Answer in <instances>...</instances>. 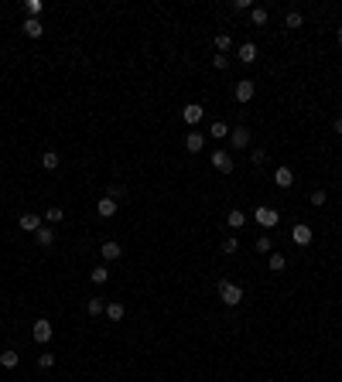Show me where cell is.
Segmentation results:
<instances>
[{"instance_id":"1","label":"cell","mask_w":342,"mask_h":382,"mask_svg":"<svg viewBox=\"0 0 342 382\" xmlns=\"http://www.w3.org/2000/svg\"><path fill=\"white\" fill-rule=\"evenodd\" d=\"M219 297H223V304H226V307H236V304L243 301V287H239V283L223 280V283H219Z\"/></svg>"},{"instance_id":"2","label":"cell","mask_w":342,"mask_h":382,"mask_svg":"<svg viewBox=\"0 0 342 382\" xmlns=\"http://www.w3.org/2000/svg\"><path fill=\"white\" fill-rule=\"evenodd\" d=\"M34 341H38V345H48V341H52V321H48V317H38V321H34Z\"/></svg>"},{"instance_id":"3","label":"cell","mask_w":342,"mask_h":382,"mask_svg":"<svg viewBox=\"0 0 342 382\" xmlns=\"http://www.w3.org/2000/svg\"><path fill=\"white\" fill-rule=\"evenodd\" d=\"M253 219H257L263 229H274V225L281 222V215L274 212V208H267V205H263V208H257V212H253Z\"/></svg>"},{"instance_id":"4","label":"cell","mask_w":342,"mask_h":382,"mask_svg":"<svg viewBox=\"0 0 342 382\" xmlns=\"http://www.w3.org/2000/svg\"><path fill=\"white\" fill-rule=\"evenodd\" d=\"M229 144L236 147V150L250 147V130H247V126H233V130H229Z\"/></svg>"},{"instance_id":"5","label":"cell","mask_w":342,"mask_h":382,"mask_svg":"<svg viewBox=\"0 0 342 382\" xmlns=\"http://www.w3.org/2000/svg\"><path fill=\"white\" fill-rule=\"evenodd\" d=\"M274 184H277V188H291V184H295V171L281 164V168L274 171Z\"/></svg>"},{"instance_id":"6","label":"cell","mask_w":342,"mask_h":382,"mask_svg":"<svg viewBox=\"0 0 342 382\" xmlns=\"http://www.w3.org/2000/svg\"><path fill=\"white\" fill-rule=\"evenodd\" d=\"M212 168L223 171V174H229V171H233V157H229L226 150H216V154H212Z\"/></svg>"},{"instance_id":"7","label":"cell","mask_w":342,"mask_h":382,"mask_svg":"<svg viewBox=\"0 0 342 382\" xmlns=\"http://www.w3.org/2000/svg\"><path fill=\"white\" fill-rule=\"evenodd\" d=\"M182 116H185V123H199V120H202V116H205V110H202V106H199V102H188V106H185V110H182Z\"/></svg>"},{"instance_id":"8","label":"cell","mask_w":342,"mask_h":382,"mask_svg":"<svg viewBox=\"0 0 342 382\" xmlns=\"http://www.w3.org/2000/svg\"><path fill=\"white\" fill-rule=\"evenodd\" d=\"M202 147H205V137L199 133V130H192V133L185 137V150H188V154H199Z\"/></svg>"},{"instance_id":"9","label":"cell","mask_w":342,"mask_h":382,"mask_svg":"<svg viewBox=\"0 0 342 382\" xmlns=\"http://www.w3.org/2000/svg\"><path fill=\"white\" fill-rule=\"evenodd\" d=\"M236 99L239 102H250L253 99V82L250 79H239L236 82Z\"/></svg>"},{"instance_id":"10","label":"cell","mask_w":342,"mask_h":382,"mask_svg":"<svg viewBox=\"0 0 342 382\" xmlns=\"http://www.w3.org/2000/svg\"><path fill=\"white\" fill-rule=\"evenodd\" d=\"M17 225H21L24 232H38V229H41V219H38V215H21V219H17Z\"/></svg>"},{"instance_id":"11","label":"cell","mask_w":342,"mask_h":382,"mask_svg":"<svg viewBox=\"0 0 342 382\" xmlns=\"http://www.w3.org/2000/svg\"><path fill=\"white\" fill-rule=\"evenodd\" d=\"M291 239H295L298 246H308V242H311V229H308V225H295V229H291Z\"/></svg>"},{"instance_id":"12","label":"cell","mask_w":342,"mask_h":382,"mask_svg":"<svg viewBox=\"0 0 342 382\" xmlns=\"http://www.w3.org/2000/svg\"><path fill=\"white\" fill-rule=\"evenodd\" d=\"M96 212H100L103 219H113V215H116V202H113V198H100Z\"/></svg>"},{"instance_id":"13","label":"cell","mask_w":342,"mask_h":382,"mask_svg":"<svg viewBox=\"0 0 342 382\" xmlns=\"http://www.w3.org/2000/svg\"><path fill=\"white\" fill-rule=\"evenodd\" d=\"M41 31H45V28H41L38 17H28V21H24V34H28V38H41Z\"/></svg>"},{"instance_id":"14","label":"cell","mask_w":342,"mask_h":382,"mask_svg":"<svg viewBox=\"0 0 342 382\" xmlns=\"http://www.w3.org/2000/svg\"><path fill=\"white\" fill-rule=\"evenodd\" d=\"M226 222H229V229H243V225H247V215L239 212V208H229Z\"/></svg>"},{"instance_id":"15","label":"cell","mask_w":342,"mask_h":382,"mask_svg":"<svg viewBox=\"0 0 342 382\" xmlns=\"http://www.w3.org/2000/svg\"><path fill=\"white\" fill-rule=\"evenodd\" d=\"M34 236H38V246H52V242H55V232H52V225H41Z\"/></svg>"},{"instance_id":"16","label":"cell","mask_w":342,"mask_h":382,"mask_svg":"<svg viewBox=\"0 0 342 382\" xmlns=\"http://www.w3.org/2000/svg\"><path fill=\"white\" fill-rule=\"evenodd\" d=\"M253 58H257V45H253V41H247V45H239V62H247V65H250Z\"/></svg>"},{"instance_id":"17","label":"cell","mask_w":342,"mask_h":382,"mask_svg":"<svg viewBox=\"0 0 342 382\" xmlns=\"http://www.w3.org/2000/svg\"><path fill=\"white\" fill-rule=\"evenodd\" d=\"M100 253H103V259L110 263V259H120V253H124V249L116 246V242H103V249H100Z\"/></svg>"},{"instance_id":"18","label":"cell","mask_w":342,"mask_h":382,"mask_svg":"<svg viewBox=\"0 0 342 382\" xmlns=\"http://www.w3.org/2000/svg\"><path fill=\"white\" fill-rule=\"evenodd\" d=\"M17 362H21V355H17V351H4V355H0V365H4V369H17Z\"/></svg>"},{"instance_id":"19","label":"cell","mask_w":342,"mask_h":382,"mask_svg":"<svg viewBox=\"0 0 342 382\" xmlns=\"http://www.w3.org/2000/svg\"><path fill=\"white\" fill-rule=\"evenodd\" d=\"M124 314H127V311H124V304H106V317H110V321H124Z\"/></svg>"},{"instance_id":"20","label":"cell","mask_w":342,"mask_h":382,"mask_svg":"<svg viewBox=\"0 0 342 382\" xmlns=\"http://www.w3.org/2000/svg\"><path fill=\"white\" fill-rule=\"evenodd\" d=\"M41 168H45V171H55L58 168V154H55V150H45V154H41Z\"/></svg>"},{"instance_id":"21","label":"cell","mask_w":342,"mask_h":382,"mask_svg":"<svg viewBox=\"0 0 342 382\" xmlns=\"http://www.w3.org/2000/svg\"><path fill=\"white\" fill-rule=\"evenodd\" d=\"M209 137H219V140H226L229 137V130H226V123H223V120H216V123L209 126Z\"/></svg>"},{"instance_id":"22","label":"cell","mask_w":342,"mask_h":382,"mask_svg":"<svg viewBox=\"0 0 342 382\" xmlns=\"http://www.w3.org/2000/svg\"><path fill=\"white\" fill-rule=\"evenodd\" d=\"M100 314H106V304L100 297H89V317H100Z\"/></svg>"},{"instance_id":"23","label":"cell","mask_w":342,"mask_h":382,"mask_svg":"<svg viewBox=\"0 0 342 382\" xmlns=\"http://www.w3.org/2000/svg\"><path fill=\"white\" fill-rule=\"evenodd\" d=\"M267 266H271L274 273H281V270H284V266H287V259L281 256V253H271V263H267Z\"/></svg>"},{"instance_id":"24","label":"cell","mask_w":342,"mask_h":382,"mask_svg":"<svg viewBox=\"0 0 342 382\" xmlns=\"http://www.w3.org/2000/svg\"><path fill=\"white\" fill-rule=\"evenodd\" d=\"M267 17H271V14H267V7H253V14H250V21L257 24V28H260V24H267Z\"/></svg>"},{"instance_id":"25","label":"cell","mask_w":342,"mask_h":382,"mask_svg":"<svg viewBox=\"0 0 342 382\" xmlns=\"http://www.w3.org/2000/svg\"><path fill=\"white\" fill-rule=\"evenodd\" d=\"M89 277H92V283H106V280H110V270H106V266H96Z\"/></svg>"},{"instance_id":"26","label":"cell","mask_w":342,"mask_h":382,"mask_svg":"<svg viewBox=\"0 0 342 382\" xmlns=\"http://www.w3.org/2000/svg\"><path fill=\"white\" fill-rule=\"evenodd\" d=\"M284 24H287V28H301V24H305V17H301V11H291V14L284 17Z\"/></svg>"},{"instance_id":"27","label":"cell","mask_w":342,"mask_h":382,"mask_svg":"<svg viewBox=\"0 0 342 382\" xmlns=\"http://www.w3.org/2000/svg\"><path fill=\"white\" fill-rule=\"evenodd\" d=\"M24 11H28V17H38L41 14V0H24Z\"/></svg>"},{"instance_id":"28","label":"cell","mask_w":342,"mask_h":382,"mask_svg":"<svg viewBox=\"0 0 342 382\" xmlns=\"http://www.w3.org/2000/svg\"><path fill=\"white\" fill-rule=\"evenodd\" d=\"M216 48L223 51V55H226L229 48H233V38H229V34H219V38H216Z\"/></svg>"},{"instance_id":"29","label":"cell","mask_w":342,"mask_h":382,"mask_svg":"<svg viewBox=\"0 0 342 382\" xmlns=\"http://www.w3.org/2000/svg\"><path fill=\"white\" fill-rule=\"evenodd\" d=\"M45 222H48V225H58V222H62V208H48V212H45Z\"/></svg>"},{"instance_id":"30","label":"cell","mask_w":342,"mask_h":382,"mask_svg":"<svg viewBox=\"0 0 342 382\" xmlns=\"http://www.w3.org/2000/svg\"><path fill=\"white\" fill-rule=\"evenodd\" d=\"M253 249H257V253H271V249H274L271 236H260V239H257V246H253Z\"/></svg>"},{"instance_id":"31","label":"cell","mask_w":342,"mask_h":382,"mask_svg":"<svg viewBox=\"0 0 342 382\" xmlns=\"http://www.w3.org/2000/svg\"><path fill=\"white\" fill-rule=\"evenodd\" d=\"M124 184H110V188H106V198H113V202H116V198H124Z\"/></svg>"},{"instance_id":"32","label":"cell","mask_w":342,"mask_h":382,"mask_svg":"<svg viewBox=\"0 0 342 382\" xmlns=\"http://www.w3.org/2000/svg\"><path fill=\"white\" fill-rule=\"evenodd\" d=\"M212 68H219V72L229 68V55H212Z\"/></svg>"},{"instance_id":"33","label":"cell","mask_w":342,"mask_h":382,"mask_svg":"<svg viewBox=\"0 0 342 382\" xmlns=\"http://www.w3.org/2000/svg\"><path fill=\"white\" fill-rule=\"evenodd\" d=\"M267 160V150L263 147H253V164H263Z\"/></svg>"},{"instance_id":"34","label":"cell","mask_w":342,"mask_h":382,"mask_svg":"<svg viewBox=\"0 0 342 382\" xmlns=\"http://www.w3.org/2000/svg\"><path fill=\"white\" fill-rule=\"evenodd\" d=\"M38 365H41V369H52V365H55V355H48V351H45V355L38 359Z\"/></svg>"},{"instance_id":"35","label":"cell","mask_w":342,"mask_h":382,"mask_svg":"<svg viewBox=\"0 0 342 382\" xmlns=\"http://www.w3.org/2000/svg\"><path fill=\"white\" fill-rule=\"evenodd\" d=\"M223 249H226V253H236V249H239V242H236V239H233V236H229L226 242H223Z\"/></svg>"},{"instance_id":"36","label":"cell","mask_w":342,"mask_h":382,"mask_svg":"<svg viewBox=\"0 0 342 382\" xmlns=\"http://www.w3.org/2000/svg\"><path fill=\"white\" fill-rule=\"evenodd\" d=\"M311 205H325V191H311Z\"/></svg>"},{"instance_id":"37","label":"cell","mask_w":342,"mask_h":382,"mask_svg":"<svg viewBox=\"0 0 342 382\" xmlns=\"http://www.w3.org/2000/svg\"><path fill=\"white\" fill-rule=\"evenodd\" d=\"M335 133L342 137V116H339V120H335Z\"/></svg>"},{"instance_id":"38","label":"cell","mask_w":342,"mask_h":382,"mask_svg":"<svg viewBox=\"0 0 342 382\" xmlns=\"http://www.w3.org/2000/svg\"><path fill=\"white\" fill-rule=\"evenodd\" d=\"M335 41H339V45H342V28H339V34H335Z\"/></svg>"}]
</instances>
